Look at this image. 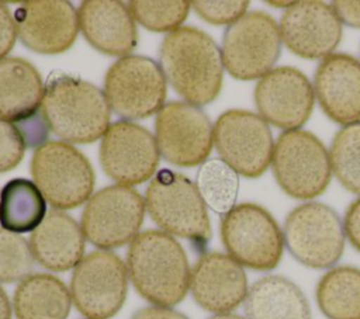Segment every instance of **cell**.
<instances>
[{
	"instance_id": "44dd1931",
	"label": "cell",
	"mask_w": 360,
	"mask_h": 319,
	"mask_svg": "<svg viewBox=\"0 0 360 319\" xmlns=\"http://www.w3.org/2000/svg\"><path fill=\"white\" fill-rule=\"evenodd\" d=\"M79 28L87 42L111 56H127L136 46L135 20L122 1L86 0L77 10Z\"/></svg>"
},
{
	"instance_id": "5bb4252c",
	"label": "cell",
	"mask_w": 360,
	"mask_h": 319,
	"mask_svg": "<svg viewBox=\"0 0 360 319\" xmlns=\"http://www.w3.org/2000/svg\"><path fill=\"white\" fill-rule=\"evenodd\" d=\"M155 139L166 162L193 167L207 162L214 146V126L200 107L172 101L156 114Z\"/></svg>"
},
{
	"instance_id": "9c48e42d",
	"label": "cell",
	"mask_w": 360,
	"mask_h": 319,
	"mask_svg": "<svg viewBox=\"0 0 360 319\" xmlns=\"http://www.w3.org/2000/svg\"><path fill=\"white\" fill-rule=\"evenodd\" d=\"M281 42L278 24L271 15L263 11L246 13L224 32V69L238 80L262 79L274 69Z\"/></svg>"
},
{
	"instance_id": "9a60e30c",
	"label": "cell",
	"mask_w": 360,
	"mask_h": 319,
	"mask_svg": "<svg viewBox=\"0 0 360 319\" xmlns=\"http://www.w3.org/2000/svg\"><path fill=\"white\" fill-rule=\"evenodd\" d=\"M159 156L155 136L131 121L111 124L101 138V167L118 184L135 185L150 178L159 164Z\"/></svg>"
},
{
	"instance_id": "d6a6232c",
	"label": "cell",
	"mask_w": 360,
	"mask_h": 319,
	"mask_svg": "<svg viewBox=\"0 0 360 319\" xmlns=\"http://www.w3.org/2000/svg\"><path fill=\"white\" fill-rule=\"evenodd\" d=\"M27 143L15 124L0 119V173L14 169L22 159Z\"/></svg>"
},
{
	"instance_id": "e575fe53",
	"label": "cell",
	"mask_w": 360,
	"mask_h": 319,
	"mask_svg": "<svg viewBox=\"0 0 360 319\" xmlns=\"http://www.w3.org/2000/svg\"><path fill=\"white\" fill-rule=\"evenodd\" d=\"M343 228L350 245L360 252V197L347 207L343 218Z\"/></svg>"
},
{
	"instance_id": "ba28073f",
	"label": "cell",
	"mask_w": 360,
	"mask_h": 319,
	"mask_svg": "<svg viewBox=\"0 0 360 319\" xmlns=\"http://www.w3.org/2000/svg\"><path fill=\"white\" fill-rule=\"evenodd\" d=\"M283 236L290 254L309 268H332L345 250L343 221L323 202L309 201L290 211Z\"/></svg>"
},
{
	"instance_id": "d4e9b609",
	"label": "cell",
	"mask_w": 360,
	"mask_h": 319,
	"mask_svg": "<svg viewBox=\"0 0 360 319\" xmlns=\"http://www.w3.org/2000/svg\"><path fill=\"white\" fill-rule=\"evenodd\" d=\"M72 297L55 275L31 274L14 291L13 306L17 319H66Z\"/></svg>"
},
{
	"instance_id": "603a6c76",
	"label": "cell",
	"mask_w": 360,
	"mask_h": 319,
	"mask_svg": "<svg viewBox=\"0 0 360 319\" xmlns=\"http://www.w3.org/2000/svg\"><path fill=\"white\" fill-rule=\"evenodd\" d=\"M30 247L34 260L42 267L66 271L83 259L84 233L72 216L60 209H52L32 230Z\"/></svg>"
},
{
	"instance_id": "4dcf8cb0",
	"label": "cell",
	"mask_w": 360,
	"mask_h": 319,
	"mask_svg": "<svg viewBox=\"0 0 360 319\" xmlns=\"http://www.w3.org/2000/svg\"><path fill=\"white\" fill-rule=\"evenodd\" d=\"M34 264L30 242L18 233L0 228V282L21 281Z\"/></svg>"
},
{
	"instance_id": "2e32d148",
	"label": "cell",
	"mask_w": 360,
	"mask_h": 319,
	"mask_svg": "<svg viewBox=\"0 0 360 319\" xmlns=\"http://www.w3.org/2000/svg\"><path fill=\"white\" fill-rule=\"evenodd\" d=\"M253 97L259 115L284 131L301 129L315 104L314 86L291 66H277L259 79Z\"/></svg>"
},
{
	"instance_id": "74e56055",
	"label": "cell",
	"mask_w": 360,
	"mask_h": 319,
	"mask_svg": "<svg viewBox=\"0 0 360 319\" xmlns=\"http://www.w3.org/2000/svg\"><path fill=\"white\" fill-rule=\"evenodd\" d=\"M0 319H11L10 302L1 287H0Z\"/></svg>"
},
{
	"instance_id": "7c38bea8",
	"label": "cell",
	"mask_w": 360,
	"mask_h": 319,
	"mask_svg": "<svg viewBox=\"0 0 360 319\" xmlns=\"http://www.w3.org/2000/svg\"><path fill=\"white\" fill-rule=\"evenodd\" d=\"M214 146L238 174L256 178L271 164L274 141L269 124L246 110H228L214 124Z\"/></svg>"
},
{
	"instance_id": "83f0119b",
	"label": "cell",
	"mask_w": 360,
	"mask_h": 319,
	"mask_svg": "<svg viewBox=\"0 0 360 319\" xmlns=\"http://www.w3.org/2000/svg\"><path fill=\"white\" fill-rule=\"evenodd\" d=\"M195 185L205 205L225 215L235 207L239 174L222 159H210L200 166Z\"/></svg>"
},
{
	"instance_id": "cb8c5ba5",
	"label": "cell",
	"mask_w": 360,
	"mask_h": 319,
	"mask_svg": "<svg viewBox=\"0 0 360 319\" xmlns=\"http://www.w3.org/2000/svg\"><path fill=\"white\" fill-rule=\"evenodd\" d=\"M246 319H312L309 302L302 289L283 275L256 280L243 302Z\"/></svg>"
},
{
	"instance_id": "f1b7e54d",
	"label": "cell",
	"mask_w": 360,
	"mask_h": 319,
	"mask_svg": "<svg viewBox=\"0 0 360 319\" xmlns=\"http://www.w3.org/2000/svg\"><path fill=\"white\" fill-rule=\"evenodd\" d=\"M332 173L350 193L360 195V122L346 125L332 139Z\"/></svg>"
},
{
	"instance_id": "7a4b0ae2",
	"label": "cell",
	"mask_w": 360,
	"mask_h": 319,
	"mask_svg": "<svg viewBox=\"0 0 360 319\" xmlns=\"http://www.w3.org/2000/svg\"><path fill=\"white\" fill-rule=\"evenodd\" d=\"M110 105L94 84L79 76L52 72L44 86L41 114L46 128L63 141L91 143L110 126Z\"/></svg>"
},
{
	"instance_id": "30bf717a",
	"label": "cell",
	"mask_w": 360,
	"mask_h": 319,
	"mask_svg": "<svg viewBox=\"0 0 360 319\" xmlns=\"http://www.w3.org/2000/svg\"><path fill=\"white\" fill-rule=\"evenodd\" d=\"M166 77L148 56L127 55L111 65L104 77V96L118 117L141 119L158 112L166 100Z\"/></svg>"
},
{
	"instance_id": "ffe728a7",
	"label": "cell",
	"mask_w": 360,
	"mask_h": 319,
	"mask_svg": "<svg viewBox=\"0 0 360 319\" xmlns=\"http://www.w3.org/2000/svg\"><path fill=\"white\" fill-rule=\"evenodd\" d=\"M312 86L329 119L343 126L360 122V60L347 53L326 56L315 70Z\"/></svg>"
},
{
	"instance_id": "277c9868",
	"label": "cell",
	"mask_w": 360,
	"mask_h": 319,
	"mask_svg": "<svg viewBox=\"0 0 360 319\" xmlns=\"http://www.w3.org/2000/svg\"><path fill=\"white\" fill-rule=\"evenodd\" d=\"M145 207L163 232L190 240L197 250L205 249L211 237L210 216L188 177L170 169L159 170L146 188Z\"/></svg>"
},
{
	"instance_id": "6da1fadb",
	"label": "cell",
	"mask_w": 360,
	"mask_h": 319,
	"mask_svg": "<svg viewBox=\"0 0 360 319\" xmlns=\"http://www.w3.org/2000/svg\"><path fill=\"white\" fill-rule=\"evenodd\" d=\"M159 66L174 91L193 105L214 101L222 87L224 63L219 46L204 31L180 27L159 48Z\"/></svg>"
},
{
	"instance_id": "d590c367",
	"label": "cell",
	"mask_w": 360,
	"mask_h": 319,
	"mask_svg": "<svg viewBox=\"0 0 360 319\" xmlns=\"http://www.w3.org/2000/svg\"><path fill=\"white\" fill-rule=\"evenodd\" d=\"M332 8L342 24L353 28H360V1H332Z\"/></svg>"
},
{
	"instance_id": "3957f363",
	"label": "cell",
	"mask_w": 360,
	"mask_h": 319,
	"mask_svg": "<svg viewBox=\"0 0 360 319\" xmlns=\"http://www.w3.org/2000/svg\"><path fill=\"white\" fill-rule=\"evenodd\" d=\"M125 266L138 294L156 306L179 304L190 288L184 249L163 230L141 232L129 243Z\"/></svg>"
},
{
	"instance_id": "f546056e",
	"label": "cell",
	"mask_w": 360,
	"mask_h": 319,
	"mask_svg": "<svg viewBox=\"0 0 360 319\" xmlns=\"http://www.w3.org/2000/svg\"><path fill=\"white\" fill-rule=\"evenodd\" d=\"M191 7L190 1L186 0H172V1H143L132 0L128 3V8L135 21L150 31H174L180 28L181 22L186 20L188 10Z\"/></svg>"
},
{
	"instance_id": "f35d334b",
	"label": "cell",
	"mask_w": 360,
	"mask_h": 319,
	"mask_svg": "<svg viewBox=\"0 0 360 319\" xmlns=\"http://www.w3.org/2000/svg\"><path fill=\"white\" fill-rule=\"evenodd\" d=\"M208 319H246V318H242V316H239L236 313L229 312V313H217V315H214V316H211Z\"/></svg>"
},
{
	"instance_id": "8992f818",
	"label": "cell",
	"mask_w": 360,
	"mask_h": 319,
	"mask_svg": "<svg viewBox=\"0 0 360 319\" xmlns=\"http://www.w3.org/2000/svg\"><path fill=\"white\" fill-rule=\"evenodd\" d=\"M221 239L228 254L242 267L276 268L284 254V236L274 216L262 205L243 202L222 215Z\"/></svg>"
},
{
	"instance_id": "d6986e66",
	"label": "cell",
	"mask_w": 360,
	"mask_h": 319,
	"mask_svg": "<svg viewBox=\"0 0 360 319\" xmlns=\"http://www.w3.org/2000/svg\"><path fill=\"white\" fill-rule=\"evenodd\" d=\"M188 289L202 309L217 315L243 304L249 285L243 267L229 254L208 252L193 266Z\"/></svg>"
},
{
	"instance_id": "ac0fdd59",
	"label": "cell",
	"mask_w": 360,
	"mask_h": 319,
	"mask_svg": "<svg viewBox=\"0 0 360 319\" xmlns=\"http://www.w3.org/2000/svg\"><path fill=\"white\" fill-rule=\"evenodd\" d=\"M14 21L21 42L42 55L68 51L80 30L77 11L65 0L24 1L17 8Z\"/></svg>"
},
{
	"instance_id": "836d02e7",
	"label": "cell",
	"mask_w": 360,
	"mask_h": 319,
	"mask_svg": "<svg viewBox=\"0 0 360 319\" xmlns=\"http://www.w3.org/2000/svg\"><path fill=\"white\" fill-rule=\"evenodd\" d=\"M17 39V27L8 7L0 1V59L11 51Z\"/></svg>"
},
{
	"instance_id": "1f68e13d",
	"label": "cell",
	"mask_w": 360,
	"mask_h": 319,
	"mask_svg": "<svg viewBox=\"0 0 360 319\" xmlns=\"http://www.w3.org/2000/svg\"><path fill=\"white\" fill-rule=\"evenodd\" d=\"M194 11L207 22L222 25H231L242 15L248 13L249 1L246 0H231V1H211V0H195L190 1Z\"/></svg>"
},
{
	"instance_id": "52a82bcc",
	"label": "cell",
	"mask_w": 360,
	"mask_h": 319,
	"mask_svg": "<svg viewBox=\"0 0 360 319\" xmlns=\"http://www.w3.org/2000/svg\"><path fill=\"white\" fill-rule=\"evenodd\" d=\"M31 174L44 198L56 209L82 205L94 188V171L87 157L62 141H48L35 149Z\"/></svg>"
},
{
	"instance_id": "484cf974",
	"label": "cell",
	"mask_w": 360,
	"mask_h": 319,
	"mask_svg": "<svg viewBox=\"0 0 360 319\" xmlns=\"http://www.w3.org/2000/svg\"><path fill=\"white\" fill-rule=\"evenodd\" d=\"M315 298L328 319H360V268H329L316 284Z\"/></svg>"
},
{
	"instance_id": "8fae6325",
	"label": "cell",
	"mask_w": 360,
	"mask_h": 319,
	"mask_svg": "<svg viewBox=\"0 0 360 319\" xmlns=\"http://www.w3.org/2000/svg\"><path fill=\"white\" fill-rule=\"evenodd\" d=\"M145 209V200L134 187L110 185L89 198L80 226L84 237L94 246L115 249L139 235Z\"/></svg>"
},
{
	"instance_id": "8d00e7d4",
	"label": "cell",
	"mask_w": 360,
	"mask_h": 319,
	"mask_svg": "<svg viewBox=\"0 0 360 319\" xmlns=\"http://www.w3.org/2000/svg\"><path fill=\"white\" fill-rule=\"evenodd\" d=\"M131 319H187L183 313L167 306H146L136 311Z\"/></svg>"
},
{
	"instance_id": "ab89813d",
	"label": "cell",
	"mask_w": 360,
	"mask_h": 319,
	"mask_svg": "<svg viewBox=\"0 0 360 319\" xmlns=\"http://www.w3.org/2000/svg\"><path fill=\"white\" fill-rule=\"evenodd\" d=\"M292 3H294V1H269V4H270V6H276V7H284V8L290 7Z\"/></svg>"
},
{
	"instance_id": "4316f807",
	"label": "cell",
	"mask_w": 360,
	"mask_h": 319,
	"mask_svg": "<svg viewBox=\"0 0 360 319\" xmlns=\"http://www.w3.org/2000/svg\"><path fill=\"white\" fill-rule=\"evenodd\" d=\"M46 215V200L27 178H13L0 191L1 228L14 233L32 232Z\"/></svg>"
},
{
	"instance_id": "4fadbf2b",
	"label": "cell",
	"mask_w": 360,
	"mask_h": 319,
	"mask_svg": "<svg viewBox=\"0 0 360 319\" xmlns=\"http://www.w3.org/2000/svg\"><path fill=\"white\" fill-rule=\"evenodd\" d=\"M128 288L124 261L110 250H94L73 268L70 297L89 319H108L122 306Z\"/></svg>"
},
{
	"instance_id": "e0dca14e",
	"label": "cell",
	"mask_w": 360,
	"mask_h": 319,
	"mask_svg": "<svg viewBox=\"0 0 360 319\" xmlns=\"http://www.w3.org/2000/svg\"><path fill=\"white\" fill-rule=\"evenodd\" d=\"M281 41L297 56L325 59L342 39V22L330 4L318 0L294 1L281 15Z\"/></svg>"
},
{
	"instance_id": "7402d4cb",
	"label": "cell",
	"mask_w": 360,
	"mask_h": 319,
	"mask_svg": "<svg viewBox=\"0 0 360 319\" xmlns=\"http://www.w3.org/2000/svg\"><path fill=\"white\" fill-rule=\"evenodd\" d=\"M44 86L38 70L25 59H0V119L20 129L42 121Z\"/></svg>"
},
{
	"instance_id": "5b68a950",
	"label": "cell",
	"mask_w": 360,
	"mask_h": 319,
	"mask_svg": "<svg viewBox=\"0 0 360 319\" xmlns=\"http://www.w3.org/2000/svg\"><path fill=\"white\" fill-rule=\"evenodd\" d=\"M271 169L280 188L295 200L323 194L332 178L329 150L309 131H283L274 142Z\"/></svg>"
}]
</instances>
